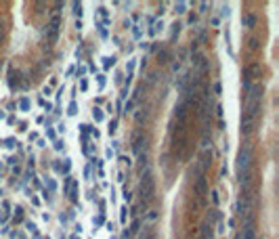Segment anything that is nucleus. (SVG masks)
<instances>
[{"label": "nucleus", "mask_w": 279, "mask_h": 239, "mask_svg": "<svg viewBox=\"0 0 279 239\" xmlns=\"http://www.w3.org/2000/svg\"><path fill=\"white\" fill-rule=\"evenodd\" d=\"M262 84H252L246 95V105H243V115H241V134H250L258 122L260 115V101H262Z\"/></svg>", "instance_id": "obj_1"}, {"label": "nucleus", "mask_w": 279, "mask_h": 239, "mask_svg": "<svg viewBox=\"0 0 279 239\" xmlns=\"http://www.w3.org/2000/svg\"><path fill=\"white\" fill-rule=\"evenodd\" d=\"M250 162H252V149L250 147H241L239 153H237V164H235V170L237 174L241 176L239 181H243V176H248V168H250Z\"/></svg>", "instance_id": "obj_2"}, {"label": "nucleus", "mask_w": 279, "mask_h": 239, "mask_svg": "<svg viewBox=\"0 0 279 239\" xmlns=\"http://www.w3.org/2000/svg\"><path fill=\"white\" fill-rule=\"evenodd\" d=\"M260 74H262V67H260L258 61H252L250 65H246V69H243V82H241L246 93H248V88L252 86V80L260 78Z\"/></svg>", "instance_id": "obj_3"}, {"label": "nucleus", "mask_w": 279, "mask_h": 239, "mask_svg": "<svg viewBox=\"0 0 279 239\" xmlns=\"http://www.w3.org/2000/svg\"><path fill=\"white\" fill-rule=\"evenodd\" d=\"M153 195H155V178L147 172L143 174V181H141V197L143 201H151Z\"/></svg>", "instance_id": "obj_4"}, {"label": "nucleus", "mask_w": 279, "mask_h": 239, "mask_svg": "<svg viewBox=\"0 0 279 239\" xmlns=\"http://www.w3.org/2000/svg\"><path fill=\"white\" fill-rule=\"evenodd\" d=\"M59 30H61V19H59V17H52L50 23H48V27H46V38H48L50 44L57 42V38H59Z\"/></svg>", "instance_id": "obj_5"}, {"label": "nucleus", "mask_w": 279, "mask_h": 239, "mask_svg": "<svg viewBox=\"0 0 279 239\" xmlns=\"http://www.w3.org/2000/svg\"><path fill=\"white\" fill-rule=\"evenodd\" d=\"M193 189H195V193L199 195V199H204V197L208 195V181H206L204 176H199V178L195 181V185H193Z\"/></svg>", "instance_id": "obj_6"}, {"label": "nucleus", "mask_w": 279, "mask_h": 239, "mask_svg": "<svg viewBox=\"0 0 279 239\" xmlns=\"http://www.w3.org/2000/svg\"><path fill=\"white\" fill-rule=\"evenodd\" d=\"M241 239H256V229H254V220H252V218H250L248 222H243Z\"/></svg>", "instance_id": "obj_7"}, {"label": "nucleus", "mask_w": 279, "mask_h": 239, "mask_svg": "<svg viewBox=\"0 0 279 239\" xmlns=\"http://www.w3.org/2000/svg\"><path fill=\"white\" fill-rule=\"evenodd\" d=\"M145 143H147V141H145L141 134H137V137H135V143H132V151H135L137 155H143V145Z\"/></svg>", "instance_id": "obj_8"}, {"label": "nucleus", "mask_w": 279, "mask_h": 239, "mask_svg": "<svg viewBox=\"0 0 279 239\" xmlns=\"http://www.w3.org/2000/svg\"><path fill=\"white\" fill-rule=\"evenodd\" d=\"M201 239H212V227H210L208 220L201 225Z\"/></svg>", "instance_id": "obj_9"}, {"label": "nucleus", "mask_w": 279, "mask_h": 239, "mask_svg": "<svg viewBox=\"0 0 279 239\" xmlns=\"http://www.w3.org/2000/svg\"><path fill=\"white\" fill-rule=\"evenodd\" d=\"M254 25H256V17H254L252 13L243 15V27H248V30H250V27H254Z\"/></svg>", "instance_id": "obj_10"}, {"label": "nucleus", "mask_w": 279, "mask_h": 239, "mask_svg": "<svg viewBox=\"0 0 279 239\" xmlns=\"http://www.w3.org/2000/svg\"><path fill=\"white\" fill-rule=\"evenodd\" d=\"M162 27H164V23H162V21H155V23H151V27H149V36H157Z\"/></svg>", "instance_id": "obj_11"}, {"label": "nucleus", "mask_w": 279, "mask_h": 239, "mask_svg": "<svg viewBox=\"0 0 279 239\" xmlns=\"http://www.w3.org/2000/svg\"><path fill=\"white\" fill-rule=\"evenodd\" d=\"M93 118H94V122H103V120H105V113H103V109L94 107V109H93Z\"/></svg>", "instance_id": "obj_12"}, {"label": "nucleus", "mask_w": 279, "mask_h": 239, "mask_svg": "<svg viewBox=\"0 0 279 239\" xmlns=\"http://www.w3.org/2000/svg\"><path fill=\"white\" fill-rule=\"evenodd\" d=\"M139 229H141V220H139V218H135V220H132V225H130L128 235H137V233H139Z\"/></svg>", "instance_id": "obj_13"}, {"label": "nucleus", "mask_w": 279, "mask_h": 239, "mask_svg": "<svg viewBox=\"0 0 279 239\" xmlns=\"http://www.w3.org/2000/svg\"><path fill=\"white\" fill-rule=\"evenodd\" d=\"M210 162H212V151H206V153H204V157H201V168H208V166H210Z\"/></svg>", "instance_id": "obj_14"}, {"label": "nucleus", "mask_w": 279, "mask_h": 239, "mask_svg": "<svg viewBox=\"0 0 279 239\" xmlns=\"http://www.w3.org/2000/svg\"><path fill=\"white\" fill-rule=\"evenodd\" d=\"M113 65H116V57H103V67L105 69H109Z\"/></svg>", "instance_id": "obj_15"}, {"label": "nucleus", "mask_w": 279, "mask_h": 239, "mask_svg": "<svg viewBox=\"0 0 279 239\" xmlns=\"http://www.w3.org/2000/svg\"><path fill=\"white\" fill-rule=\"evenodd\" d=\"M174 11H176L179 15H181V13H187V2H185V0L176 2V4H174Z\"/></svg>", "instance_id": "obj_16"}, {"label": "nucleus", "mask_w": 279, "mask_h": 239, "mask_svg": "<svg viewBox=\"0 0 279 239\" xmlns=\"http://www.w3.org/2000/svg\"><path fill=\"white\" fill-rule=\"evenodd\" d=\"M25 229H27L30 233H34V237L38 239V233H36V225H34L32 220H27V222H25Z\"/></svg>", "instance_id": "obj_17"}, {"label": "nucleus", "mask_w": 279, "mask_h": 239, "mask_svg": "<svg viewBox=\"0 0 279 239\" xmlns=\"http://www.w3.org/2000/svg\"><path fill=\"white\" fill-rule=\"evenodd\" d=\"M19 109H21V111H30V101H27V99H21V101H19Z\"/></svg>", "instance_id": "obj_18"}, {"label": "nucleus", "mask_w": 279, "mask_h": 239, "mask_svg": "<svg viewBox=\"0 0 279 239\" xmlns=\"http://www.w3.org/2000/svg\"><path fill=\"white\" fill-rule=\"evenodd\" d=\"M4 38H6V27H4V21L0 19V44L4 42Z\"/></svg>", "instance_id": "obj_19"}, {"label": "nucleus", "mask_w": 279, "mask_h": 239, "mask_svg": "<svg viewBox=\"0 0 279 239\" xmlns=\"http://www.w3.org/2000/svg\"><path fill=\"white\" fill-rule=\"evenodd\" d=\"M135 65H137V59H132V61L126 65V74H128V76H132V71H135Z\"/></svg>", "instance_id": "obj_20"}, {"label": "nucleus", "mask_w": 279, "mask_h": 239, "mask_svg": "<svg viewBox=\"0 0 279 239\" xmlns=\"http://www.w3.org/2000/svg\"><path fill=\"white\" fill-rule=\"evenodd\" d=\"M67 113H69V115H76V113H78V105H76V101H71V103H69Z\"/></svg>", "instance_id": "obj_21"}, {"label": "nucleus", "mask_w": 279, "mask_h": 239, "mask_svg": "<svg viewBox=\"0 0 279 239\" xmlns=\"http://www.w3.org/2000/svg\"><path fill=\"white\" fill-rule=\"evenodd\" d=\"M21 220H23V210L15 208V222H21Z\"/></svg>", "instance_id": "obj_22"}, {"label": "nucleus", "mask_w": 279, "mask_h": 239, "mask_svg": "<svg viewBox=\"0 0 279 239\" xmlns=\"http://www.w3.org/2000/svg\"><path fill=\"white\" fill-rule=\"evenodd\" d=\"M78 191H80V189H78V185H74V189H71V195H69L74 203H78Z\"/></svg>", "instance_id": "obj_23"}, {"label": "nucleus", "mask_w": 279, "mask_h": 239, "mask_svg": "<svg viewBox=\"0 0 279 239\" xmlns=\"http://www.w3.org/2000/svg\"><path fill=\"white\" fill-rule=\"evenodd\" d=\"M74 13H76L78 17H82L84 11H82V4H80V2H74Z\"/></svg>", "instance_id": "obj_24"}, {"label": "nucleus", "mask_w": 279, "mask_h": 239, "mask_svg": "<svg viewBox=\"0 0 279 239\" xmlns=\"http://www.w3.org/2000/svg\"><path fill=\"white\" fill-rule=\"evenodd\" d=\"M141 239H155V235H153V231H151V229H145V233L141 235Z\"/></svg>", "instance_id": "obj_25"}, {"label": "nucleus", "mask_w": 279, "mask_h": 239, "mask_svg": "<svg viewBox=\"0 0 279 239\" xmlns=\"http://www.w3.org/2000/svg\"><path fill=\"white\" fill-rule=\"evenodd\" d=\"M97 27H99V34H101V38H107V30H105V25H103V23H97Z\"/></svg>", "instance_id": "obj_26"}, {"label": "nucleus", "mask_w": 279, "mask_h": 239, "mask_svg": "<svg viewBox=\"0 0 279 239\" xmlns=\"http://www.w3.org/2000/svg\"><path fill=\"white\" fill-rule=\"evenodd\" d=\"M179 30H181V23H179V21H176V23H174V25H172V34H170V38H172V40H174V38H176V32H179Z\"/></svg>", "instance_id": "obj_27"}, {"label": "nucleus", "mask_w": 279, "mask_h": 239, "mask_svg": "<svg viewBox=\"0 0 279 239\" xmlns=\"http://www.w3.org/2000/svg\"><path fill=\"white\" fill-rule=\"evenodd\" d=\"M46 187H48V191H55V189H57V183H55L52 178H46Z\"/></svg>", "instance_id": "obj_28"}, {"label": "nucleus", "mask_w": 279, "mask_h": 239, "mask_svg": "<svg viewBox=\"0 0 279 239\" xmlns=\"http://www.w3.org/2000/svg\"><path fill=\"white\" fill-rule=\"evenodd\" d=\"M132 34H135V38H141V36H143V30H141V25H135V27H132Z\"/></svg>", "instance_id": "obj_29"}, {"label": "nucleus", "mask_w": 279, "mask_h": 239, "mask_svg": "<svg viewBox=\"0 0 279 239\" xmlns=\"http://www.w3.org/2000/svg\"><path fill=\"white\" fill-rule=\"evenodd\" d=\"M118 130V120H111V124H109V134H113Z\"/></svg>", "instance_id": "obj_30"}, {"label": "nucleus", "mask_w": 279, "mask_h": 239, "mask_svg": "<svg viewBox=\"0 0 279 239\" xmlns=\"http://www.w3.org/2000/svg\"><path fill=\"white\" fill-rule=\"evenodd\" d=\"M15 145H17V141H15V139H6V141H4V147H8V149H13Z\"/></svg>", "instance_id": "obj_31"}, {"label": "nucleus", "mask_w": 279, "mask_h": 239, "mask_svg": "<svg viewBox=\"0 0 279 239\" xmlns=\"http://www.w3.org/2000/svg\"><path fill=\"white\" fill-rule=\"evenodd\" d=\"M97 82H99V88H105V76H97Z\"/></svg>", "instance_id": "obj_32"}, {"label": "nucleus", "mask_w": 279, "mask_h": 239, "mask_svg": "<svg viewBox=\"0 0 279 239\" xmlns=\"http://www.w3.org/2000/svg\"><path fill=\"white\" fill-rule=\"evenodd\" d=\"M69 168H71V162H69V159H65V162H63V168H61V170H63V172L67 174V172H69Z\"/></svg>", "instance_id": "obj_33"}, {"label": "nucleus", "mask_w": 279, "mask_h": 239, "mask_svg": "<svg viewBox=\"0 0 279 239\" xmlns=\"http://www.w3.org/2000/svg\"><path fill=\"white\" fill-rule=\"evenodd\" d=\"M80 130H82V132H84V134H86V132H93L94 128H90V126H88V124H80Z\"/></svg>", "instance_id": "obj_34"}, {"label": "nucleus", "mask_w": 279, "mask_h": 239, "mask_svg": "<svg viewBox=\"0 0 279 239\" xmlns=\"http://www.w3.org/2000/svg\"><path fill=\"white\" fill-rule=\"evenodd\" d=\"M103 222H105V218H103V214H99V216L94 218V225H97V227H101Z\"/></svg>", "instance_id": "obj_35"}, {"label": "nucleus", "mask_w": 279, "mask_h": 239, "mask_svg": "<svg viewBox=\"0 0 279 239\" xmlns=\"http://www.w3.org/2000/svg\"><path fill=\"white\" fill-rule=\"evenodd\" d=\"M250 48H252V50L258 48V38H252V40H250Z\"/></svg>", "instance_id": "obj_36"}, {"label": "nucleus", "mask_w": 279, "mask_h": 239, "mask_svg": "<svg viewBox=\"0 0 279 239\" xmlns=\"http://www.w3.org/2000/svg\"><path fill=\"white\" fill-rule=\"evenodd\" d=\"M214 93H216V95H220V93H223V86H220V82H214Z\"/></svg>", "instance_id": "obj_37"}, {"label": "nucleus", "mask_w": 279, "mask_h": 239, "mask_svg": "<svg viewBox=\"0 0 279 239\" xmlns=\"http://www.w3.org/2000/svg\"><path fill=\"white\" fill-rule=\"evenodd\" d=\"M126 212H128L126 208H122V210H120V220H122V222H126Z\"/></svg>", "instance_id": "obj_38"}, {"label": "nucleus", "mask_w": 279, "mask_h": 239, "mask_svg": "<svg viewBox=\"0 0 279 239\" xmlns=\"http://www.w3.org/2000/svg\"><path fill=\"white\" fill-rule=\"evenodd\" d=\"M212 201H214V206H218V201H220V197H218L216 191H212Z\"/></svg>", "instance_id": "obj_39"}, {"label": "nucleus", "mask_w": 279, "mask_h": 239, "mask_svg": "<svg viewBox=\"0 0 279 239\" xmlns=\"http://www.w3.org/2000/svg\"><path fill=\"white\" fill-rule=\"evenodd\" d=\"M132 105H135V103H132V101H128V103H126V105H124V113H128V111H130V109H132Z\"/></svg>", "instance_id": "obj_40"}, {"label": "nucleus", "mask_w": 279, "mask_h": 239, "mask_svg": "<svg viewBox=\"0 0 279 239\" xmlns=\"http://www.w3.org/2000/svg\"><path fill=\"white\" fill-rule=\"evenodd\" d=\"M124 199H126V201H130V199H132V193L128 191V189H124Z\"/></svg>", "instance_id": "obj_41"}, {"label": "nucleus", "mask_w": 279, "mask_h": 239, "mask_svg": "<svg viewBox=\"0 0 279 239\" xmlns=\"http://www.w3.org/2000/svg\"><path fill=\"white\" fill-rule=\"evenodd\" d=\"M69 187H71V178H65V193H69Z\"/></svg>", "instance_id": "obj_42"}, {"label": "nucleus", "mask_w": 279, "mask_h": 239, "mask_svg": "<svg viewBox=\"0 0 279 239\" xmlns=\"http://www.w3.org/2000/svg\"><path fill=\"white\" fill-rule=\"evenodd\" d=\"M126 96H128V86H126V88H124V90H122V95H120V101H124V99H126Z\"/></svg>", "instance_id": "obj_43"}, {"label": "nucleus", "mask_w": 279, "mask_h": 239, "mask_svg": "<svg viewBox=\"0 0 279 239\" xmlns=\"http://www.w3.org/2000/svg\"><path fill=\"white\" fill-rule=\"evenodd\" d=\"M216 115L223 118V105H216Z\"/></svg>", "instance_id": "obj_44"}, {"label": "nucleus", "mask_w": 279, "mask_h": 239, "mask_svg": "<svg viewBox=\"0 0 279 239\" xmlns=\"http://www.w3.org/2000/svg\"><path fill=\"white\" fill-rule=\"evenodd\" d=\"M227 15H229V6H227V4H223V17H227Z\"/></svg>", "instance_id": "obj_45"}, {"label": "nucleus", "mask_w": 279, "mask_h": 239, "mask_svg": "<svg viewBox=\"0 0 279 239\" xmlns=\"http://www.w3.org/2000/svg\"><path fill=\"white\" fill-rule=\"evenodd\" d=\"M80 88H82V90H86V88H88V82H86V80H82V82H80Z\"/></svg>", "instance_id": "obj_46"}, {"label": "nucleus", "mask_w": 279, "mask_h": 239, "mask_svg": "<svg viewBox=\"0 0 279 239\" xmlns=\"http://www.w3.org/2000/svg\"><path fill=\"white\" fill-rule=\"evenodd\" d=\"M55 149H63V141H55Z\"/></svg>", "instance_id": "obj_47"}, {"label": "nucleus", "mask_w": 279, "mask_h": 239, "mask_svg": "<svg viewBox=\"0 0 279 239\" xmlns=\"http://www.w3.org/2000/svg\"><path fill=\"white\" fill-rule=\"evenodd\" d=\"M99 13H101V15H103V17H105V19H107V15H109V13H107V11H105V8H103V6H101V8H99Z\"/></svg>", "instance_id": "obj_48"}, {"label": "nucleus", "mask_w": 279, "mask_h": 239, "mask_svg": "<svg viewBox=\"0 0 279 239\" xmlns=\"http://www.w3.org/2000/svg\"><path fill=\"white\" fill-rule=\"evenodd\" d=\"M195 21H197V17H195V15H189V23H191V25H193V23H195Z\"/></svg>", "instance_id": "obj_49"}, {"label": "nucleus", "mask_w": 279, "mask_h": 239, "mask_svg": "<svg viewBox=\"0 0 279 239\" xmlns=\"http://www.w3.org/2000/svg\"><path fill=\"white\" fill-rule=\"evenodd\" d=\"M111 239H113V237H111Z\"/></svg>", "instance_id": "obj_50"}]
</instances>
